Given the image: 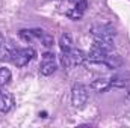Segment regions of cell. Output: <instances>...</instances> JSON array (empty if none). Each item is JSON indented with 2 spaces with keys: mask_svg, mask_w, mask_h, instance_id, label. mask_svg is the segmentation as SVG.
Masks as SVG:
<instances>
[{
  "mask_svg": "<svg viewBox=\"0 0 130 128\" xmlns=\"http://www.w3.org/2000/svg\"><path fill=\"white\" fill-rule=\"evenodd\" d=\"M71 2H73V3H74V5H76V3H77V2H79V0H71Z\"/></svg>",
  "mask_w": 130,
  "mask_h": 128,
  "instance_id": "obj_22",
  "label": "cell"
},
{
  "mask_svg": "<svg viewBox=\"0 0 130 128\" xmlns=\"http://www.w3.org/2000/svg\"><path fill=\"white\" fill-rule=\"evenodd\" d=\"M88 101V88L82 83H76L71 89V102L74 107L82 109Z\"/></svg>",
  "mask_w": 130,
  "mask_h": 128,
  "instance_id": "obj_1",
  "label": "cell"
},
{
  "mask_svg": "<svg viewBox=\"0 0 130 128\" xmlns=\"http://www.w3.org/2000/svg\"><path fill=\"white\" fill-rule=\"evenodd\" d=\"M12 107H14L12 95H9L8 92H0V112L8 113L9 110H12Z\"/></svg>",
  "mask_w": 130,
  "mask_h": 128,
  "instance_id": "obj_5",
  "label": "cell"
},
{
  "mask_svg": "<svg viewBox=\"0 0 130 128\" xmlns=\"http://www.w3.org/2000/svg\"><path fill=\"white\" fill-rule=\"evenodd\" d=\"M39 39H41V42H42L44 47H53V44H55L53 36H52V35H47V33H42V36H41Z\"/></svg>",
  "mask_w": 130,
  "mask_h": 128,
  "instance_id": "obj_15",
  "label": "cell"
},
{
  "mask_svg": "<svg viewBox=\"0 0 130 128\" xmlns=\"http://www.w3.org/2000/svg\"><path fill=\"white\" fill-rule=\"evenodd\" d=\"M67 17H68V18H71V20H80V18L83 17V12L74 8V9H70V11L67 12Z\"/></svg>",
  "mask_w": 130,
  "mask_h": 128,
  "instance_id": "obj_16",
  "label": "cell"
},
{
  "mask_svg": "<svg viewBox=\"0 0 130 128\" xmlns=\"http://www.w3.org/2000/svg\"><path fill=\"white\" fill-rule=\"evenodd\" d=\"M59 45L62 48V51H70L71 47H73V39H71V35L70 33H62L61 38H59Z\"/></svg>",
  "mask_w": 130,
  "mask_h": 128,
  "instance_id": "obj_10",
  "label": "cell"
},
{
  "mask_svg": "<svg viewBox=\"0 0 130 128\" xmlns=\"http://www.w3.org/2000/svg\"><path fill=\"white\" fill-rule=\"evenodd\" d=\"M3 42H5V39H3V35L0 33V47H3Z\"/></svg>",
  "mask_w": 130,
  "mask_h": 128,
  "instance_id": "obj_21",
  "label": "cell"
},
{
  "mask_svg": "<svg viewBox=\"0 0 130 128\" xmlns=\"http://www.w3.org/2000/svg\"><path fill=\"white\" fill-rule=\"evenodd\" d=\"M12 54H14V51H11L9 48H6V47H0V60H2V62L12 60Z\"/></svg>",
  "mask_w": 130,
  "mask_h": 128,
  "instance_id": "obj_14",
  "label": "cell"
},
{
  "mask_svg": "<svg viewBox=\"0 0 130 128\" xmlns=\"http://www.w3.org/2000/svg\"><path fill=\"white\" fill-rule=\"evenodd\" d=\"M68 54H70V59H71L73 65H82L85 60H88L86 53L83 50H80V48H71L68 51Z\"/></svg>",
  "mask_w": 130,
  "mask_h": 128,
  "instance_id": "obj_4",
  "label": "cell"
},
{
  "mask_svg": "<svg viewBox=\"0 0 130 128\" xmlns=\"http://www.w3.org/2000/svg\"><path fill=\"white\" fill-rule=\"evenodd\" d=\"M91 33L95 36V39H112L115 36V29L109 26H94Z\"/></svg>",
  "mask_w": 130,
  "mask_h": 128,
  "instance_id": "obj_3",
  "label": "cell"
},
{
  "mask_svg": "<svg viewBox=\"0 0 130 128\" xmlns=\"http://www.w3.org/2000/svg\"><path fill=\"white\" fill-rule=\"evenodd\" d=\"M12 78V74L8 68H0V84H8Z\"/></svg>",
  "mask_w": 130,
  "mask_h": 128,
  "instance_id": "obj_12",
  "label": "cell"
},
{
  "mask_svg": "<svg viewBox=\"0 0 130 128\" xmlns=\"http://www.w3.org/2000/svg\"><path fill=\"white\" fill-rule=\"evenodd\" d=\"M56 69H58V66H56V62L55 60H45V62L42 60L41 68H39V72L42 75H52Z\"/></svg>",
  "mask_w": 130,
  "mask_h": 128,
  "instance_id": "obj_8",
  "label": "cell"
},
{
  "mask_svg": "<svg viewBox=\"0 0 130 128\" xmlns=\"http://www.w3.org/2000/svg\"><path fill=\"white\" fill-rule=\"evenodd\" d=\"M88 60L89 62H95V63H103L104 62V59H106V56H107V53L104 51V50H101V48H97V47H94L88 54Z\"/></svg>",
  "mask_w": 130,
  "mask_h": 128,
  "instance_id": "obj_6",
  "label": "cell"
},
{
  "mask_svg": "<svg viewBox=\"0 0 130 128\" xmlns=\"http://www.w3.org/2000/svg\"><path fill=\"white\" fill-rule=\"evenodd\" d=\"M109 88H112V84H110V80H107V78H97L91 83V89H94L98 94L106 92Z\"/></svg>",
  "mask_w": 130,
  "mask_h": 128,
  "instance_id": "obj_7",
  "label": "cell"
},
{
  "mask_svg": "<svg viewBox=\"0 0 130 128\" xmlns=\"http://www.w3.org/2000/svg\"><path fill=\"white\" fill-rule=\"evenodd\" d=\"M61 65L64 66L65 69H68L70 66H71V59H70V54H68V51H64V54L61 56Z\"/></svg>",
  "mask_w": 130,
  "mask_h": 128,
  "instance_id": "obj_17",
  "label": "cell"
},
{
  "mask_svg": "<svg viewBox=\"0 0 130 128\" xmlns=\"http://www.w3.org/2000/svg\"><path fill=\"white\" fill-rule=\"evenodd\" d=\"M18 35H20L24 41H30V39L35 38V36H33V33H32V30H26V29H24V30H20Z\"/></svg>",
  "mask_w": 130,
  "mask_h": 128,
  "instance_id": "obj_18",
  "label": "cell"
},
{
  "mask_svg": "<svg viewBox=\"0 0 130 128\" xmlns=\"http://www.w3.org/2000/svg\"><path fill=\"white\" fill-rule=\"evenodd\" d=\"M42 60H55V54L53 53H44L42 54Z\"/></svg>",
  "mask_w": 130,
  "mask_h": 128,
  "instance_id": "obj_20",
  "label": "cell"
},
{
  "mask_svg": "<svg viewBox=\"0 0 130 128\" xmlns=\"http://www.w3.org/2000/svg\"><path fill=\"white\" fill-rule=\"evenodd\" d=\"M86 8H88V2H86V0H79V2L76 3V9H79V11H82V12H85Z\"/></svg>",
  "mask_w": 130,
  "mask_h": 128,
  "instance_id": "obj_19",
  "label": "cell"
},
{
  "mask_svg": "<svg viewBox=\"0 0 130 128\" xmlns=\"http://www.w3.org/2000/svg\"><path fill=\"white\" fill-rule=\"evenodd\" d=\"M127 83H129V80H126L124 75H117V77L110 78V84L115 86V88H124Z\"/></svg>",
  "mask_w": 130,
  "mask_h": 128,
  "instance_id": "obj_13",
  "label": "cell"
},
{
  "mask_svg": "<svg viewBox=\"0 0 130 128\" xmlns=\"http://www.w3.org/2000/svg\"><path fill=\"white\" fill-rule=\"evenodd\" d=\"M103 63L106 65L107 68H110V69H115V68L123 66L124 60H123V57H120V56H106V59H104Z\"/></svg>",
  "mask_w": 130,
  "mask_h": 128,
  "instance_id": "obj_9",
  "label": "cell"
},
{
  "mask_svg": "<svg viewBox=\"0 0 130 128\" xmlns=\"http://www.w3.org/2000/svg\"><path fill=\"white\" fill-rule=\"evenodd\" d=\"M35 57V50L33 48H21V50H15L12 54V63L17 68H21L24 65H27L30 60Z\"/></svg>",
  "mask_w": 130,
  "mask_h": 128,
  "instance_id": "obj_2",
  "label": "cell"
},
{
  "mask_svg": "<svg viewBox=\"0 0 130 128\" xmlns=\"http://www.w3.org/2000/svg\"><path fill=\"white\" fill-rule=\"evenodd\" d=\"M94 47L101 48V50H104L107 53V51H110L113 48V44H112V39H95Z\"/></svg>",
  "mask_w": 130,
  "mask_h": 128,
  "instance_id": "obj_11",
  "label": "cell"
}]
</instances>
